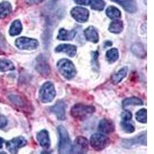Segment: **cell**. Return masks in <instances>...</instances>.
Masks as SVG:
<instances>
[{
	"instance_id": "1",
	"label": "cell",
	"mask_w": 154,
	"mask_h": 154,
	"mask_svg": "<svg viewBox=\"0 0 154 154\" xmlns=\"http://www.w3.org/2000/svg\"><path fill=\"white\" fill-rule=\"evenodd\" d=\"M58 132L60 135L59 152L61 154H68L72 152V146L66 130L63 126H60L58 127Z\"/></svg>"
},
{
	"instance_id": "2",
	"label": "cell",
	"mask_w": 154,
	"mask_h": 154,
	"mask_svg": "<svg viewBox=\"0 0 154 154\" xmlns=\"http://www.w3.org/2000/svg\"><path fill=\"white\" fill-rule=\"evenodd\" d=\"M57 68L63 77L67 79H72L76 74V69L73 63L66 59H62L57 63Z\"/></svg>"
},
{
	"instance_id": "3",
	"label": "cell",
	"mask_w": 154,
	"mask_h": 154,
	"mask_svg": "<svg viewBox=\"0 0 154 154\" xmlns=\"http://www.w3.org/2000/svg\"><path fill=\"white\" fill-rule=\"evenodd\" d=\"M56 96L54 85L51 82H45L39 90V100L44 103H48L53 100Z\"/></svg>"
},
{
	"instance_id": "4",
	"label": "cell",
	"mask_w": 154,
	"mask_h": 154,
	"mask_svg": "<svg viewBox=\"0 0 154 154\" xmlns=\"http://www.w3.org/2000/svg\"><path fill=\"white\" fill-rule=\"evenodd\" d=\"M95 108L92 106L76 104L71 109L70 113L72 117L76 119H84L95 112Z\"/></svg>"
},
{
	"instance_id": "5",
	"label": "cell",
	"mask_w": 154,
	"mask_h": 154,
	"mask_svg": "<svg viewBox=\"0 0 154 154\" xmlns=\"http://www.w3.org/2000/svg\"><path fill=\"white\" fill-rule=\"evenodd\" d=\"M15 44L19 49L23 50H33L38 46V42L36 39L27 37H20L16 38Z\"/></svg>"
},
{
	"instance_id": "6",
	"label": "cell",
	"mask_w": 154,
	"mask_h": 154,
	"mask_svg": "<svg viewBox=\"0 0 154 154\" xmlns=\"http://www.w3.org/2000/svg\"><path fill=\"white\" fill-rule=\"evenodd\" d=\"M108 143V138L101 133H94L90 138V144L96 150H101L104 149Z\"/></svg>"
},
{
	"instance_id": "7",
	"label": "cell",
	"mask_w": 154,
	"mask_h": 154,
	"mask_svg": "<svg viewBox=\"0 0 154 154\" xmlns=\"http://www.w3.org/2000/svg\"><path fill=\"white\" fill-rule=\"evenodd\" d=\"M26 140L24 137H18L16 138H13L10 141L5 142V145H6L7 149L11 153H16L19 149L26 146Z\"/></svg>"
},
{
	"instance_id": "8",
	"label": "cell",
	"mask_w": 154,
	"mask_h": 154,
	"mask_svg": "<svg viewBox=\"0 0 154 154\" xmlns=\"http://www.w3.org/2000/svg\"><path fill=\"white\" fill-rule=\"evenodd\" d=\"M71 15L79 23H86L89 19V12L85 8L75 7L71 10Z\"/></svg>"
},
{
	"instance_id": "9",
	"label": "cell",
	"mask_w": 154,
	"mask_h": 154,
	"mask_svg": "<svg viewBox=\"0 0 154 154\" xmlns=\"http://www.w3.org/2000/svg\"><path fill=\"white\" fill-rule=\"evenodd\" d=\"M51 111L56 114L57 118L60 120L66 119V105L64 102L58 101L53 106L50 108Z\"/></svg>"
},
{
	"instance_id": "10",
	"label": "cell",
	"mask_w": 154,
	"mask_h": 154,
	"mask_svg": "<svg viewBox=\"0 0 154 154\" xmlns=\"http://www.w3.org/2000/svg\"><path fill=\"white\" fill-rule=\"evenodd\" d=\"M76 47L69 44H61L56 46L55 51L56 53H65L70 57H73L76 54Z\"/></svg>"
},
{
	"instance_id": "11",
	"label": "cell",
	"mask_w": 154,
	"mask_h": 154,
	"mask_svg": "<svg viewBox=\"0 0 154 154\" xmlns=\"http://www.w3.org/2000/svg\"><path fill=\"white\" fill-rule=\"evenodd\" d=\"M120 5L128 12L133 13L137 10V3L134 0H111Z\"/></svg>"
},
{
	"instance_id": "12",
	"label": "cell",
	"mask_w": 154,
	"mask_h": 154,
	"mask_svg": "<svg viewBox=\"0 0 154 154\" xmlns=\"http://www.w3.org/2000/svg\"><path fill=\"white\" fill-rule=\"evenodd\" d=\"M36 138L38 143L45 149H49L50 146V139H49V133L46 130H41L36 135Z\"/></svg>"
},
{
	"instance_id": "13",
	"label": "cell",
	"mask_w": 154,
	"mask_h": 154,
	"mask_svg": "<svg viewBox=\"0 0 154 154\" xmlns=\"http://www.w3.org/2000/svg\"><path fill=\"white\" fill-rule=\"evenodd\" d=\"M89 141L86 138L82 137H79L75 140V144L74 149L75 152H86L87 151Z\"/></svg>"
},
{
	"instance_id": "14",
	"label": "cell",
	"mask_w": 154,
	"mask_h": 154,
	"mask_svg": "<svg viewBox=\"0 0 154 154\" xmlns=\"http://www.w3.org/2000/svg\"><path fill=\"white\" fill-rule=\"evenodd\" d=\"M114 129H115V126H114L113 123L108 119H102L99 123L98 130L106 134L112 133L114 131Z\"/></svg>"
},
{
	"instance_id": "15",
	"label": "cell",
	"mask_w": 154,
	"mask_h": 154,
	"mask_svg": "<svg viewBox=\"0 0 154 154\" xmlns=\"http://www.w3.org/2000/svg\"><path fill=\"white\" fill-rule=\"evenodd\" d=\"M84 35L86 40L93 43H97L99 42V34L96 29L93 26L88 27L84 31Z\"/></svg>"
},
{
	"instance_id": "16",
	"label": "cell",
	"mask_w": 154,
	"mask_h": 154,
	"mask_svg": "<svg viewBox=\"0 0 154 154\" xmlns=\"http://www.w3.org/2000/svg\"><path fill=\"white\" fill-rule=\"evenodd\" d=\"M76 35V32L75 30L69 31V30L65 29H60L58 34V39L63 41H68L73 39L74 37Z\"/></svg>"
},
{
	"instance_id": "17",
	"label": "cell",
	"mask_w": 154,
	"mask_h": 154,
	"mask_svg": "<svg viewBox=\"0 0 154 154\" xmlns=\"http://www.w3.org/2000/svg\"><path fill=\"white\" fill-rule=\"evenodd\" d=\"M146 133H142V135L138 136L137 138L133 139V140H124V143H126L125 146L130 147L133 145V144H143V145H146Z\"/></svg>"
},
{
	"instance_id": "18",
	"label": "cell",
	"mask_w": 154,
	"mask_h": 154,
	"mask_svg": "<svg viewBox=\"0 0 154 154\" xmlns=\"http://www.w3.org/2000/svg\"><path fill=\"white\" fill-rule=\"evenodd\" d=\"M12 11V5L9 2L4 1L0 3V19H4L9 16Z\"/></svg>"
},
{
	"instance_id": "19",
	"label": "cell",
	"mask_w": 154,
	"mask_h": 154,
	"mask_svg": "<svg viewBox=\"0 0 154 154\" xmlns=\"http://www.w3.org/2000/svg\"><path fill=\"white\" fill-rule=\"evenodd\" d=\"M123 30V23L121 20L119 19H115L110 23L109 26V31L112 33H120Z\"/></svg>"
},
{
	"instance_id": "20",
	"label": "cell",
	"mask_w": 154,
	"mask_h": 154,
	"mask_svg": "<svg viewBox=\"0 0 154 154\" xmlns=\"http://www.w3.org/2000/svg\"><path fill=\"white\" fill-rule=\"evenodd\" d=\"M23 29V26H22V23L19 20H15L13 23L11 25L10 29H9V34L12 36H15V35H18L20 34Z\"/></svg>"
},
{
	"instance_id": "21",
	"label": "cell",
	"mask_w": 154,
	"mask_h": 154,
	"mask_svg": "<svg viewBox=\"0 0 154 154\" xmlns=\"http://www.w3.org/2000/svg\"><path fill=\"white\" fill-rule=\"evenodd\" d=\"M126 74H127V68L123 67L120 70H119L116 73L112 75V82H113L114 84H117L124 79L125 77L126 76Z\"/></svg>"
},
{
	"instance_id": "22",
	"label": "cell",
	"mask_w": 154,
	"mask_h": 154,
	"mask_svg": "<svg viewBox=\"0 0 154 154\" xmlns=\"http://www.w3.org/2000/svg\"><path fill=\"white\" fill-rule=\"evenodd\" d=\"M15 69V66L10 60L0 59V72H7Z\"/></svg>"
},
{
	"instance_id": "23",
	"label": "cell",
	"mask_w": 154,
	"mask_h": 154,
	"mask_svg": "<svg viewBox=\"0 0 154 154\" xmlns=\"http://www.w3.org/2000/svg\"><path fill=\"white\" fill-rule=\"evenodd\" d=\"M38 61H37L36 69L38 72H41L42 75H48L49 72V68L48 66L47 63L45 60H42V59L39 58Z\"/></svg>"
},
{
	"instance_id": "24",
	"label": "cell",
	"mask_w": 154,
	"mask_h": 154,
	"mask_svg": "<svg viewBox=\"0 0 154 154\" xmlns=\"http://www.w3.org/2000/svg\"><path fill=\"white\" fill-rule=\"evenodd\" d=\"M143 104V101L137 97H130V98L125 99L123 101V107L126 108V106L130 105L133 106H141Z\"/></svg>"
},
{
	"instance_id": "25",
	"label": "cell",
	"mask_w": 154,
	"mask_h": 154,
	"mask_svg": "<svg viewBox=\"0 0 154 154\" xmlns=\"http://www.w3.org/2000/svg\"><path fill=\"white\" fill-rule=\"evenodd\" d=\"M119 58V52L116 49H111L106 52V60L109 63H115Z\"/></svg>"
},
{
	"instance_id": "26",
	"label": "cell",
	"mask_w": 154,
	"mask_h": 154,
	"mask_svg": "<svg viewBox=\"0 0 154 154\" xmlns=\"http://www.w3.org/2000/svg\"><path fill=\"white\" fill-rule=\"evenodd\" d=\"M106 16L112 19H116L121 16L120 11L114 6H109L106 9Z\"/></svg>"
},
{
	"instance_id": "27",
	"label": "cell",
	"mask_w": 154,
	"mask_h": 154,
	"mask_svg": "<svg viewBox=\"0 0 154 154\" xmlns=\"http://www.w3.org/2000/svg\"><path fill=\"white\" fill-rule=\"evenodd\" d=\"M90 5L94 10L102 11L105 7L106 3L103 0H90Z\"/></svg>"
},
{
	"instance_id": "28",
	"label": "cell",
	"mask_w": 154,
	"mask_h": 154,
	"mask_svg": "<svg viewBox=\"0 0 154 154\" xmlns=\"http://www.w3.org/2000/svg\"><path fill=\"white\" fill-rule=\"evenodd\" d=\"M136 118L137 121L142 123H146V109H142L136 113Z\"/></svg>"
},
{
	"instance_id": "29",
	"label": "cell",
	"mask_w": 154,
	"mask_h": 154,
	"mask_svg": "<svg viewBox=\"0 0 154 154\" xmlns=\"http://www.w3.org/2000/svg\"><path fill=\"white\" fill-rule=\"evenodd\" d=\"M121 126H122L123 130L127 133H131L133 132H134L135 130L134 126L131 123H129V121L122 120V122H121Z\"/></svg>"
},
{
	"instance_id": "30",
	"label": "cell",
	"mask_w": 154,
	"mask_h": 154,
	"mask_svg": "<svg viewBox=\"0 0 154 154\" xmlns=\"http://www.w3.org/2000/svg\"><path fill=\"white\" fill-rule=\"evenodd\" d=\"M132 51L133 53H136L137 51H139L138 56H144V49L141 44H135L132 46Z\"/></svg>"
},
{
	"instance_id": "31",
	"label": "cell",
	"mask_w": 154,
	"mask_h": 154,
	"mask_svg": "<svg viewBox=\"0 0 154 154\" xmlns=\"http://www.w3.org/2000/svg\"><path fill=\"white\" fill-rule=\"evenodd\" d=\"M121 116H122V120L130 121V119H132V116H133V115H132L131 112H130V111H128V110H126V111H124L123 113H122Z\"/></svg>"
},
{
	"instance_id": "32",
	"label": "cell",
	"mask_w": 154,
	"mask_h": 154,
	"mask_svg": "<svg viewBox=\"0 0 154 154\" xmlns=\"http://www.w3.org/2000/svg\"><path fill=\"white\" fill-rule=\"evenodd\" d=\"M6 124H7V119H6V117H5V116L0 114V129L5 127Z\"/></svg>"
},
{
	"instance_id": "33",
	"label": "cell",
	"mask_w": 154,
	"mask_h": 154,
	"mask_svg": "<svg viewBox=\"0 0 154 154\" xmlns=\"http://www.w3.org/2000/svg\"><path fill=\"white\" fill-rule=\"evenodd\" d=\"M73 1L79 5H87L90 3V0H73Z\"/></svg>"
},
{
	"instance_id": "34",
	"label": "cell",
	"mask_w": 154,
	"mask_h": 154,
	"mask_svg": "<svg viewBox=\"0 0 154 154\" xmlns=\"http://www.w3.org/2000/svg\"><path fill=\"white\" fill-rule=\"evenodd\" d=\"M44 0H26V2L29 5H34V4H38L42 2Z\"/></svg>"
},
{
	"instance_id": "35",
	"label": "cell",
	"mask_w": 154,
	"mask_h": 154,
	"mask_svg": "<svg viewBox=\"0 0 154 154\" xmlns=\"http://www.w3.org/2000/svg\"><path fill=\"white\" fill-rule=\"evenodd\" d=\"M4 143H5V140H4L2 138H1V137H0V149H2V146H3Z\"/></svg>"
},
{
	"instance_id": "36",
	"label": "cell",
	"mask_w": 154,
	"mask_h": 154,
	"mask_svg": "<svg viewBox=\"0 0 154 154\" xmlns=\"http://www.w3.org/2000/svg\"><path fill=\"white\" fill-rule=\"evenodd\" d=\"M58 0H53V2H57Z\"/></svg>"
}]
</instances>
